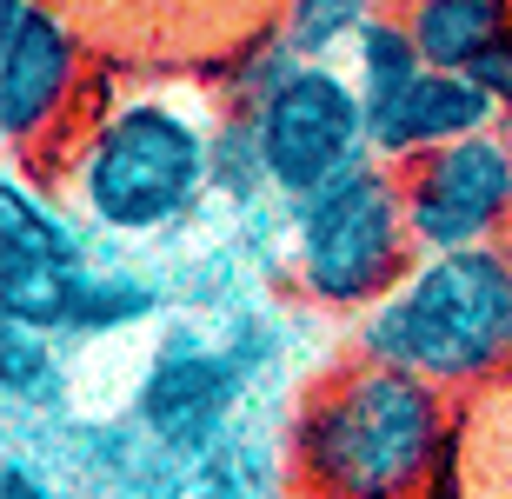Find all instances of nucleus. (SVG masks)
I'll list each match as a JSON object with an SVG mask.
<instances>
[{
	"label": "nucleus",
	"instance_id": "1",
	"mask_svg": "<svg viewBox=\"0 0 512 499\" xmlns=\"http://www.w3.org/2000/svg\"><path fill=\"white\" fill-rule=\"evenodd\" d=\"M200 87H140L94 114V127L60 160V193L107 240H160L213 200V134Z\"/></svg>",
	"mask_w": 512,
	"mask_h": 499
},
{
	"label": "nucleus",
	"instance_id": "2",
	"mask_svg": "<svg viewBox=\"0 0 512 499\" xmlns=\"http://www.w3.org/2000/svg\"><path fill=\"white\" fill-rule=\"evenodd\" d=\"M453 393L419 373L353 360L293 413L286 466L300 499H426L453 446Z\"/></svg>",
	"mask_w": 512,
	"mask_h": 499
},
{
	"label": "nucleus",
	"instance_id": "3",
	"mask_svg": "<svg viewBox=\"0 0 512 499\" xmlns=\"http://www.w3.org/2000/svg\"><path fill=\"white\" fill-rule=\"evenodd\" d=\"M360 360L433 380L439 393H479L512 373V247L419 253L413 273L360 313Z\"/></svg>",
	"mask_w": 512,
	"mask_h": 499
},
{
	"label": "nucleus",
	"instance_id": "4",
	"mask_svg": "<svg viewBox=\"0 0 512 499\" xmlns=\"http://www.w3.org/2000/svg\"><path fill=\"white\" fill-rule=\"evenodd\" d=\"M413 260L419 240L406 220L399 167L386 160H366V167L286 200V273H293V293L313 307L360 320L386 293H399Z\"/></svg>",
	"mask_w": 512,
	"mask_h": 499
},
{
	"label": "nucleus",
	"instance_id": "5",
	"mask_svg": "<svg viewBox=\"0 0 512 499\" xmlns=\"http://www.w3.org/2000/svg\"><path fill=\"white\" fill-rule=\"evenodd\" d=\"M233 107L253 120L280 207L373 160V114L340 60H293L280 80H266L260 94Z\"/></svg>",
	"mask_w": 512,
	"mask_h": 499
},
{
	"label": "nucleus",
	"instance_id": "6",
	"mask_svg": "<svg viewBox=\"0 0 512 499\" xmlns=\"http://www.w3.org/2000/svg\"><path fill=\"white\" fill-rule=\"evenodd\" d=\"M253 386V360L193 327H173L153 346L147 373L133 386V420L167 460H207L233 440L240 400Z\"/></svg>",
	"mask_w": 512,
	"mask_h": 499
},
{
	"label": "nucleus",
	"instance_id": "7",
	"mask_svg": "<svg viewBox=\"0 0 512 499\" xmlns=\"http://www.w3.org/2000/svg\"><path fill=\"white\" fill-rule=\"evenodd\" d=\"M94 267V233L34 180H0V320L7 327L67 333L74 293Z\"/></svg>",
	"mask_w": 512,
	"mask_h": 499
},
{
	"label": "nucleus",
	"instance_id": "8",
	"mask_svg": "<svg viewBox=\"0 0 512 499\" xmlns=\"http://www.w3.org/2000/svg\"><path fill=\"white\" fill-rule=\"evenodd\" d=\"M406 220L419 253L506 247L512 240V127L453 140L439 154L399 167Z\"/></svg>",
	"mask_w": 512,
	"mask_h": 499
},
{
	"label": "nucleus",
	"instance_id": "9",
	"mask_svg": "<svg viewBox=\"0 0 512 499\" xmlns=\"http://www.w3.org/2000/svg\"><path fill=\"white\" fill-rule=\"evenodd\" d=\"M87 40L60 7L34 0L0 20V140L14 154H40L80 94Z\"/></svg>",
	"mask_w": 512,
	"mask_h": 499
},
{
	"label": "nucleus",
	"instance_id": "10",
	"mask_svg": "<svg viewBox=\"0 0 512 499\" xmlns=\"http://www.w3.org/2000/svg\"><path fill=\"white\" fill-rule=\"evenodd\" d=\"M366 114H373V160H386V167H413L453 140L499 127V107L486 100V87L453 67H419L406 87L366 100Z\"/></svg>",
	"mask_w": 512,
	"mask_h": 499
},
{
	"label": "nucleus",
	"instance_id": "11",
	"mask_svg": "<svg viewBox=\"0 0 512 499\" xmlns=\"http://www.w3.org/2000/svg\"><path fill=\"white\" fill-rule=\"evenodd\" d=\"M446 499H512V373L459 393L446 446Z\"/></svg>",
	"mask_w": 512,
	"mask_h": 499
},
{
	"label": "nucleus",
	"instance_id": "12",
	"mask_svg": "<svg viewBox=\"0 0 512 499\" xmlns=\"http://www.w3.org/2000/svg\"><path fill=\"white\" fill-rule=\"evenodd\" d=\"M399 14L413 27L426 67H453V74H473L512 34V0H406Z\"/></svg>",
	"mask_w": 512,
	"mask_h": 499
},
{
	"label": "nucleus",
	"instance_id": "13",
	"mask_svg": "<svg viewBox=\"0 0 512 499\" xmlns=\"http://www.w3.org/2000/svg\"><path fill=\"white\" fill-rule=\"evenodd\" d=\"M167 313V287L153 273H133V267H87L74 293V313H67V333L60 340H114V333H133Z\"/></svg>",
	"mask_w": 512,
	"mask_h": 499
},
{
	"label": "nucleus",
	"instance_id": "14",
	"mask_svg": "<svg viewBox=\"0 0 512 499\" xmlns=\"http://www.w3.org/2000/svg\"><path fill=\"white\" fill-rule=\"evenodd\" d=\"M0 400H7V413H27V420L67 406V353H60V333L7 327L0 320Z\"/></svg>",
	"mask_w": 512,
	"mask_h": 499
},
{
	"label": "nucleus",
	"instance_id": "15",
	"mask_svg": "<svg viewBox=\"0 0 512 499\" xmlns=\"http://www.w3.org/2000/svg\"><path fill=\"white\" fill-rule=\"evenodd\" d=\"M386 14V0H280L273 7V34L300 60H340L353 40Z\"/></svg>",
	"mask_w": 512,
	"mask_h": 499
},
{
	"label": "nucleus",
	"instance_id": "16",
	"mask_svg": "<svg viewBox=\"0 0 512 499\" xmlns=\"http://www.w3.org/2000/svg\"><path fill=\"white\" fill-rule=\"evenodd\" d=\"M213 200H227V207H240V213L260 207V200H280L260 140H253V120L240 114V107H227L220 134H213Z\"/></svg>",
	"mask_w": 512,
	"mask_h": 499
},
{
	"label": "nucleus",
	"instance_id": "17",
	"mask_svg": "<svg viewBox=\"0 0 512 499\" xmlns=\"http://www.w3.org/2000/svg\"><path fill=\"white\" fill-rule=\"evenodd\" d=\"M419 67H426V54H419V40H413V27H406V14H380L360 40H353V54H346V74L360 80L366 100H380V94H393V87H406Z\"/></svg>",
	"mask_w": 512,
	"mask_h": 499
},
{
	"label": "nucleus",
	"instance_id": "18",
	"mask_svg": "<svg viewBox=\"0 0 512 499\" xmlns=\"http://www.w3.org/2000/svg\"><path fill=\"white\" fill-rule=\"evenodd\" d=\"M473 80L486 87V100L499 107V127H512V34H506V40L493 47V54H486V60L473 67Z\"/></svg>",
	"mask_w": 512,
	"mask_h": 499
},
{
	"label": "nucleus",
	"instance_id": "19",
	"mask_svg": "<svg viewBox=\"0 0 512 499\" xmlns=\"http://www.w3.org/2000/svg\"><path fill=\"white\" fill-rule=\"evenodd\" d=\"M0 499H67V493H60L40 466H27L20 453H7V460H0Z\"/></svg>",
	"mask_w": 512,
	"mask_h": 499
},
{
	"label": "nucleus",
	"instance_id": "20",
	"mask_svg": "<svg viewBox=\"0 0 512 499\" xmlns=\"http://www.w3.org/2000/svg\"><path fill=\"white\" fill-rule=\"evenodd\" d=\"M20 7H34V0H0V20H7V14H20Z\"/></svg>",
	"mask_w": 512,
	"mask_h": 499
},
{
	"label": "nucleus",
	"instance_id": "21",
	"mask_svg": "<svg viewBox=\"0 0 512 499\" xmlns=\"http://www.w3.org/2000/svg\"><path fill=\"white\" fill-rule=\"evenodd\" d=\"M386 7H406V0H386Z\"/></svg>",
	"mask_w": 512,
	"mask_h": 499
}]
</instances>
